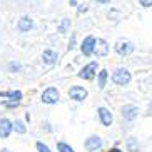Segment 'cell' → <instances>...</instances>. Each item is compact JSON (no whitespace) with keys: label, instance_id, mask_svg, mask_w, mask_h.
<instances>
[{"label":"cell","instance_id":"1","mask_svg":"<svg viewBox=\"0 0 152 152\" xmlns=\"http://www.w3.org/2000/svg\"><path fill=\"white\" fill-rule=\"evenodd\" d=\"M112 80L117 85H127L130 82V72L127 69H117L112 75Z\"/></svg>","mask_w":152,"mask_h":152},{"label":"cell","instance_id":"19","mask_svg":"<svg viewBox=\"0 0 152 152\" xmlns=\"http://www.w3.org/2000/svg\"><path fill=\"white\" fill-rule=\"evenodd\" d=\"M69 27H70V20H69V18H64V22L60 23V27H58V32H62V34H64Z\"/></svg>","mask_w":152,"mask_h":152},{"label":"cell","instance_id":"15","mask_svg":"<svg viewBox=\"0 0 152 152\" xmlns=\"http://www.w3.org/2000/svg\"><path fill=\"white\" fill-rule=\"evenodd\" d=\"M107 77H109L107 70H100V72H99V89H104V87H105Z\"/></svg>","mask_w":152,"mask_h":152},{"label":"cell","instance_id":"16","mask_svg":"<svg viewBox=\"0 0 152 152\" xmlns=\"http://www.w3.org/2000/svg\"><path fill=\"white\" fill-rule=\"evenodd\" d=\"M4 95V97H12L14 100H17V102H20V99H22V92L20 90H12V92H5V94H0Z\"/></svg>","mask_w":152,"mask_h":152},{"label":"cell","instance_id":"2","mask_svg":"<svg viewBox=\"0 0 152 152\" xmlns=\"http://www.w3.org/2000/svg\"><path fill=\"white\" fill-rule=\"evenodd\" d=\"M58 90L55 87H49L47 90H44V94H42V102L44 104H55L58 100Z\"/></svg>","mask_w":152,"mask_h":152},{"label":"cell","instance_id":"18","mask_svg":"<svg viewBox=\"0 0 152 152\" xmlns=\"http://www.w3.org/2000/svg\"><path fill=\"white\" fill-rule=\"evenodd\" d=\"M57 149H58V152H75L70 145H69V144H65V142H58L57 144Z\"/></svg>","mask_w":152,"mask_h":152},{"label":"cell","instance_id":"9","mask_svg":"<svg viewBox=\"0 0 152 152\" xmlns=\"http://www.w3.org/2000/svg\"><path fill=\"white\" fill-rule=\"evenodd\" d=\"M94 44H95V39L92 35H89L87 39H85L84 42H82V54L84 55H90L92 52H94Z\"/></svg>","mask_w":152,"mask_h":152},{"label":"cell","instance_id":"11","mask_svg":"<svg viewBox=\"0 0 152 152\" xmlns=\"http://www.w3.org/2000/svg\"><path fill=\"white\" fill-rule=\"evenodd\" d=\"M99 117H100V122H102V125H105V127H109V125L112 124V114L107 110L105 107H100L99 109Z\"/></svg>","mask_w":152,"mask_h":152},{"label":"cell","instance_id":"6","mask_svg":"<svg viewBox=\"0 0 152 152\" xmlns=\"http://www.w3.org/2000/svg\"><path fill=\"white\" fill-rule=\"evenodd\" d=\"M102 147V139L99 137V135H92L85 140V149L89 152H95L97 149Z\"/></svg>","mask_w":152,"mask_h":152},{"label":"cell","instance_id":"4","mask_svg":"<svg viewBox=\"0 0 152 152\" xmlns=\"http://www.w3.org/2000/svg\"><path fill=\"white\" fill-rule=\"evenodd\" d=\"M115 52L119 55H129V54L134 52V45L127 40H119L115 44Z\"/></svg>","mask_w":152,"mask_h":152},{"label":"cell","instance_id":"21","mask_svg":"<svg viewBox=\"0 0 152 152\" xmlns=\"http://www.w3.org/2000/svg\"><path fill=\"white\" fill-rule=\"evenodd\" d=\"M20 69H22V67H20V64H15V62H12V64H10V70H12V72L20 70Z\"/></svg>","mask_w":152,"mask_h":152},{"label":"cell","instance_id":"17","mask_svg":"<svg viewBox=\"0 0 152 152\" xmlns=\"http://www.w3.org/2000/svg\"><path fill=\"white\" fill-rule=\"evenodd\" d=\"M12 129L17 132V134H25L27 132V129H25V125H23V122H20V121H17L14 125H12Z\"/></svg>","mask_w":152,"mask_h":152},{"label":"cell","instance_id":"23","mask_svg":"<svg viewBox=\"0 0 152 152\" xmlns=\"http://www.w3.org/2000/svg\"><path fill=\"white\" fill-rule=\"evenodd\" d=\"M5 105H7V107H15V105H18V102H15V100H14V102H7Z\"/></svg>","mask_w":152,"mask_h":152},{"label":"cell","instance_id":"20","mask_svg":"<svg viewBox=\"0 0 152 152\" xmlns=\"http://www.w3.org/2000/svg\"><path fill=\"white\" fill-rule=\"evenodd\" d=\"M35 147H37V151H39V152H50V149L47 147L45 144H42V142H37Z\"/></svg>","mask_w":152,"mask_h":152},{"label":"cell","instance_id":"3","mask_svg":"<svg viewBox=\"0 0 152 152\" xmlns=\"http://www.w3.org/2000/svg\"><path fill=\"white\" fill-rule=\"evenodd\" d=\"M92 54H95L97 57H105V55L109 54V45L107 42L104 40V39H97L94 44V52Z\"/></svg>","mask_w":152,"mask_h":152},{"label":"cell","instance_id":"7","mask_svg":"<svg viewBox=\"0 0 152 152\" xmlns=\"http://www.w3.org/2000/svg\"><path fill=\"white\" fill-rule=\"evenodd\" d=\"M137 114H139V109L135 105H132V104H127V105L122 107V117L125 121H134L137 117Z\"/></svg>","mask_w":152,"mask_h":152},{"label":"cell","instance_id":"25","mask_svg":"<svg viewBox=\"0 0 152 152\" xmlns=\"http://www.w3.org/2000/svg\"><path fill=\"white\" fill-rule=\"evenodd\" d=\"M109 152H122V151H119V149H110Z\"/></svg>","mask_w":152,"mask_h":152},{"label":"cell","instance_id":"5","mask_svg":"<svg viewBox=\"0 0 152 152\" xmlns=\"http://www.w3.org/2000/svg\"><path fill=\"white\" fill-rule=\"evenodd\" d=\"M95 72H97V62H90L89 65H85V67L82 69L79 77H80V79H85V80H90V79H94Z\"/></svg>","mask_w":152,"mask_h":152},{"label":"cell","instance_id":"10","mask_svg":"<svg viewBox=\"0 0 152 152\" xmlns=\"http://www.w3.org/2000/svg\"><path fill=\"white\" fill-rule=\"evenodd\" d=\"M12 132V122L9 119H0V137L7 139Z\"/></svg>","mask_w":152,"mask_h":152},{"label":"cell","instance_id":"13","mask_svg":"<svg viewBox=\"0 0 152 152\" xmlns=\"http://www.w3.org/2000/svg\"><path fill=\"white\" fill-rule=\"evenodd\" d=\"M42 58H44L45 64H54L55 60H57V52H54V50H44V54H42Z\"/></svg>","mask_w":152,"mask_h":152},{"label":"cell","instance_id":"26","mask_svg":"<svg viewBox=\"0 0 152 152\" xmlns=\"http://www.w3.org/2000/svg\"><path fill=\"white\" fill-rule=\"evenodd\" d=\"M0 152H9V151H7V149H2V151H0Z\"/></svg>","mask_w":152,"mask_h":152},{"label":"cell","instance_id":"24","mask_svg":"<svg viewBox=\"0 0 152 152\" xmlns=\"http://www.w3.org/2000/svg\"><path fill=\"white\" fill-rule=\"evenodd\" d=\"M97 2H100V4H107V2H110V0H97Z\"/></svg>","mask_w":152,"mask_h":152},{"label":"cell","instance_id":"8","mask_svg":"<svg viewBox=\"0 0 152 152\" xmlns=\"http://www.w3.org/2000/svg\"><path fill=\"white\" fill-rule=\"evenodd\" d=\"M69 95H70L72 99H74V100H79V102H80V100H84L85 97H87V90L84 89V87H72L70 90H69Z\"/></svg>","mask_w":152,"mask_h":152},{"label":"cell","instance_id":"22","mask_svg":"<svg viewBox=\"0 0 152 152\" xmlns=\"http://www.w3.org/2000/svg\"><path fill=\"white\" fill-rule=\"evenodd\" d=\"M142 7H152V0H139Z\"/></svg>","mask_w":152,"mask_h":152},{"label":"cell","instance_id":"14","mask_svg":"<svg viewBox=\"0 0 152 152\" xmlns=\"http://www.w3.org/2000/svg\"><path fill=\"white\" fill-rule=\"evenodd\" d=\"M127 149H129V152H137V151H139L137 139H134V137H129V139H127Z\"/></svg>","mask_w":152,"mask_h":152},{"label":"cell","instance_id":"12","mask_svg":"<svg viewBox=\"0 0 152 152\" xmlns=\"http://www.w3.org/2000/svg\"><path fill=\"white\" fill-rule=\"evenodd\" d=\"M32 25H34V22H32L30 17H22L20 20H18V23H17V27H18L20 32H28L32 28Z\"/></svg>","mask_w":152,"mask_h":152}]
</instances>
